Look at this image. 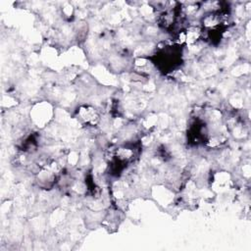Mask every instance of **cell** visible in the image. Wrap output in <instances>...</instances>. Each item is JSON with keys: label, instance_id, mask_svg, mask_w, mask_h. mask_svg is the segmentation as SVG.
<instances>
[{"label": "cell", "instance_id": "cell-1", "mask_svg": "<svg viewBox=\"0 0 251 251\" xmlns=\"http://www.w3.org/2000/svg\"><path fill=\"white\" fill-rule=\"evenodd\" d=\"M53 116V108L47 101L36 103L30 110V119L38 127L45 126L50 122Z\"/></svg>", "mask_w": 251, "mask_h": 251}, {"label": "cell", "instance_id": "cell-2", "mask_svg": "<svg viewBox=\"0 0 251 251\" xmlns=\"http://www.w3.org/2000/svg\"><path fill=\"white\" fill-rule=\"evenodd\" d=\"M76 116L79 122L87 126H95L100 122V114L90 105H81L77 108Z\"/></svg>", "mask_w": 251, "mask_h": 251}]
</instances>
